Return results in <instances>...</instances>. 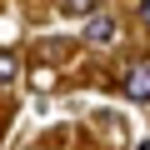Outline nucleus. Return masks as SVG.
Instances as JSON below:
<instances>
[{
	"label": "nucleus",
	"instance_id": "39448f33",
	"mask_svg": "<svg viewBox=\"0 0 150 150\" xmlns=\"http://www.w3.org/2000/svg\"><path fill=\"white\" fill-rule=\"evenodd\" d=\"M135 10H140V20L150 25V0H140V5H135Z\"/></svg>",
	"mask_w": 150,
	"mask_h": 150
},
{
	"label": "nucleus",
	"instance_id": "f257e3e1",
	"mask_svg": "<svg viewBox=\"0 0 150 150\" xmlns=\"http://www.w3.org/2000/svg\"><path fill=\"white\" fill-rule=\"evenodd\" d=\"M85 40H95V45H110L115 40V15H85Z\"/></svg>",
	"mask_w": 150,
	"mask_h": 150
},
{
	"label": "nucleus",
	"instance_id": "7ed1b4c3",
	"mask_svg": "<svg viewBox=\"0 0 150 150\" xmlns=\"http://www.w3.org/2000/svg\"><path fill=\"white\" fill-rule=\"evenodd\" d=\"M65 15H95V0H60Z\"/></svg>",
	"mask_w": 150,
	"mask_h": 150
},
{
	"label": "nucleus",
	"instance_id": "20e7f679",
	"mask_svg": "<svg viewBox=\"0 0 150 150\" xmlns=\"http://www.w3.org/2000/svg\"><path fill=\"white\" fill-rule=\"evenodd\" d=\"M15 75H20L15 55H0V85H15Z\"/></svg>",
	"mask_w": 150,
	"mask_h": 150
},
{
	"label": "nucleus",
	"instance_id": "f03ea898",
	"mask_svg": "<svg viewBox=\"0 0 150 150\" xmlns=\"http://www.w3.org/2000/svg\"><path fill=\"white\" fill-rule=\"evenodd\" d=\"M125 95H130V100H150V60L125 75Z\"/></svg>",
	"mask_w": 150,
	"mask_h": 150
}]
</instances>
